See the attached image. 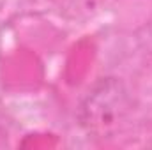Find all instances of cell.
Listing matches in <instances>:
<instances>
[{
    "label": "cell",
    "instance_id": "obj_1",
    "mask_svg": "<svg viewBox=\"0 0 152 150\" xmlns=\"http://www.w3.org/2000/svg\"><path fill=\"white\" fill-rule=\"evenodd\" d=\"M131 95L122 79L106 76L85 94L78 118L87 134L97 140L117 136L131 113Z\"/></svg>",
    "mask_w": 152,
    "mask_h": 150
}]
</instances>
